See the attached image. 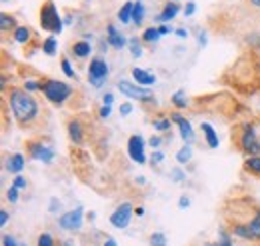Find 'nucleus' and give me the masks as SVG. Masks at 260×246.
Masks as SVG:
<instances>
[{
  "instance_id": "obj_1",
  "label": "nucleus",
  "mask_w": 260,
  "mask_h": 246,
  "mask_svg": "<svg viewBox=\"0 0 260 246\" xmlns=\"http://www.w3.org/2000/svg\"><path fill=\"white\" fill-rule=\"evenodd\" d=\"M8 102H10V110L14 114V118L20 124L32 122L38 116V102L34 100L28 90L22 88H10L8 94Z\"/></svg>"
},
{
  "instance_id": "obj_2",
  "label": "nucleus",
  "mask_w": 260,
  "mask_h": 246,
  "mask_svg": "<svg viewBox=\"0 0 260 246\" xmlns=\"http://www.w3.org/2000/svg\"><path fill=\"white\" fill-rule=\"evenodd\" d=\"M40 90L44 93L46 100H50L52 104H64L74 93L70 84H66L62 80H54V78H46L44 82H40Z\"/></svg>"
},
{
  "instance_id": "obj_3",
  "label": "nucleus",
  "mask_w": 260,
  "mask_h": 246,
  "mask_svg": "<svg viewBox=\"0 0 260 246\" xmlns=\"http://www.w3.org/2000/svg\"><path fill=\"white\" fill-rule=\"evenodd\" d=\"M62 18L58 14V8L52 0H46L42 6H40V28L46 32H52V34H60L62 32Z\"/></svg>"
},
{
  "instance_id": "obj_4",
  "label": "nucleus",
  "mask_w": 260,
  "mask_h": 246,
  "mask_svg": "<svg viewBox=\"0 0 260 246\" xmlns=\"http://www.w3.org/2000/svg\"><path fill=\"white\" fill-rule=\"evenodd\" d=\"M118 90L122 93V96H128L132 100H140V102H152L154 100L152 90H148L146 86H140V84H132L130 80H120Z\"/></svg>"
},
{
  "instance_id": "obj_5",
  "label": "nucleus",
  "mask_w": 260,
  "mask_h": 246,
  "mask_svg": "<svg viewBox=\"0 0 260 246\" xmlns=\"http://www.w3.org/2000/svg\"><path fill=\"white\" fill-rule=\"evenodd\" d=\"M106 76H108V64L102 56H94L90 60L88 66V80L94 88H100L104 82H106Z\"/></svg>"
},
{
  "instance_id": "obj_6",
  "label": "nucleus",
  "mask_w": 260,
  "mask_h": 246,
  "mask_svg": "<svg viewBox=\"0 0 260 246\" xmlns=\"http://www.w3.org/2000/svg\"><path fill=\"white\" fill-rule=\"evenodd\" d=\"M240 146L244 152H248L250 156H258L260 154V140L256 138V130L254 126H244L242 136H240Z\"/></svg>"
},
{
  "instance_id": "obj_7",
  "label": "nucleus",
  "mask_w": 260,
  "mask_h": 246,
  "mask_svg": "<svg viewBox=\"0 0 260 246\" xmlns=\"http://www.w3.org/2000/svg\"><path fill=\"white\" fill-rule=\"evenodd\" d=\"M132 212H134V208H132V204H130V202H122V204H118V208H116V210L112 212V216H110V224H112L114 228H120V230L128 228Z\"/></svg>"
},
{
  "instance_id": "obj_8",
  "label": "nucleus",
  "mask_w": 260,
  "mask_h": 246,
  "mask_svg": "<svg viewBox=\"0 0 260 246\" xmlns=\"http://www.w3.org/2000/svg\"><path fill=\"white\" fill-rule=\"evenodd\" d=\"M28 154H30V158L38 160V162L50 164L54 160V156H56V150L52 146H48V144H42V142H30Z\"/></svg>"
},
{
  "instance_id": "obj_9",
  "label": "nucleus",
  "mask_w": 260,
  "mask_h": 246,
  "mask_svg": "<svg viewBox=\"0 0 260 246\" xmlns=\"http://www.w3.org/2000/svg\"><path fill=\"white\" fill-rule=\"evenodd\" d=\"M144 138L140 134H132L128 138V156L136 164H144L146 162V154H144Z\"/></svg>"
},
{
  "instance_id": "obj_10",
  "label": "nucleus",
  "mask_w": 260,
  "mask_h": 246,
  "mask_svg": "<svg viewBox=\"0 0 260 246\" xmlns=\"http://www.w3.org/2000/svg\"><path fill=\"white\" fill-rule=\"evenodd\" d=\"M82 214H84V210L78 206V208H74V210H70V212H66L58 218V224H60V228H64V230H80V226H82Z\"/></svg>"
},
{
  "instance_id": "obj_11",
  "label": "nucleus",
  "mask_w": 260,
  "mask_h": 246,
  "mask_svg": "<svg viewBox=\"0 0 260 246\" xmlns=\"http://www.w3.org/2000/svg\"><path fill=\"white\" fill-rule=\"evenodd\" d=\"M172 122L178 124V130H180V138L184 140V144H190L194 140V128L192 124L188 122L182 114H172Z\"/></svg>"
},
{
  "instance_id": "obj_12",
  "label": "nucleus",
  "mask_w": 260,
  "mask_h": 246,
  "mask_svg": "<svg viewBox=\"0 0 260 246\" xmlns=\"http://www.w3.org/2000/svg\"><path fill=\"white\" fill-rule=\"evenodd\" d=\"M182 8H180V4L176 2V0H172V2H166V6L162 8V12L156 16V22H160V24H166V22H170V20H174L176 16H178V12H180Z\"/></svg>"
},
{
  "instance_id": "obj_13",
  "label": "nucleus",
  "mask_w": 260,
  "mask_h": 246,
  "mask_svg": "<svg viewBox=\"0 0 260 246\" xmlns=\"http://www.w3.org/2000/svg\"><path fill=\"white\" fill-rule=\"evenodd\" d=\"M106 32H108V38H106V40H108V44H110L112 48L122 50V48L128 44V40H126L120 32L116 30V26H114V24H108V26H106Z\"/></svg>"
},
{
  "instance_id": "obj_14",
  "label": "nucleus",
  "mask_w": 260,
  "mask_h": 246,
  "mask_svg": "<svg viewBox=\"0 0 260 246\" xmlns=\"http://www.w3.org/2000/svg\"><path fill=\"white\" fill-rule=\"evenodd\" d=\"M22 168H24V154L14 152L6 158V170H8L10 174H20Z\"/></svg>"
},
{
  "instance_id": "obj_15",
  "label": "nucleus",
  "mask_w": 260,
  "mask_h": 246,
  "mask_svg": "<svg viewBox=\"0 0 260 246\" xmlns=\"http://www.w3.org/2000/svg\"><path fill=\"white\" fill-rule=\"evenodd\" d=\"M132 78L140 84V86H150L156 82V76L148 70H142V68H132Z\"/></svg>"
},
{
  "instance_id": "obj_16",
  "label": "nucleus",
  "mask_w": 260,
  "mask_h": 246,
  "mask_svg": "<svg viewBox=\"0 0 260 246\" xmlns=\"http://www.w3.org/2000/svg\"><path fill=\"white\" fill-rule=\"evenodd\" d=\"M200 128H202V134H204V138H206V144H208L210 148H218L220 140H218V134H216V130L212 128V124L202 122Z\"/></svg>"
},
{
  "instance_id": "obj_17",
  "label": "nucleus",
  "mask_w": 260,
  "mask_h": 246,
  "mask_svg": "<svg viewBox=\"0 0 260 246\" xmlns=\"http://www.w3.org/2000/svg\"><path fill=\"white\" fill-rule=\"evenodd\" d=\"M244 228H246V240H250V238L260 240V212H256L250 222H246Z\"/></svg>"
},
{
  "instance_id": "obj_18",
  "label": "nucleus",
  "mask_w": 260,
  "mask_h": 246,
  "mask_svg": "<svg viewBox=\"0 0 260 246\" xmlns=\"http://www.w3.org/2000/svg\"><path fill=\"white\" fill-rule=\"evenodd\" d=\"M68 136H70V140H72L74 144H80V142H82L84 132H82V124L78 122V120H70V122H68Z\"/></svg>"
},
{
  "instance_id": "obj_19",
  "label": "nucleus",
  "mask_w": 260,
  "mask_h": 246,
  "mask_svg": "<svg viewBox=\"0 0 260 246\" xmlns=\"http://www.w3.org/2000/svg\"><path fill=\"white\" fill-rule=\"evenodd\" d=\"M72 52H74V56H78V58H88L90 52H92V46H90L88 40H78V42L72 44Z\"/></svg>"
},
{
  "instance_id": "obj_20",
  "label": "nucleus",
  "mask_w": 260,
  "mask_h": 246,
  "mask_svg": "<svg viewBox=\"0 0 260 246\" xmlns=\"http://www.w3.org/2000/svg\"><path fill=\"white\" fill-rule=\"evenodd\" d=\"M132 10H134V2H124L122 6H120V10H118V14H116V18H118V22H122V24H128L132 22Z\"/></svg>"
},
{
  "instance_id": "obj_21",
  "label": "nucleus",
  "mask_w": 260,
  "mask_h": 246,
  "mask_svg": "<svg viewBox=\"0 0 260 246\" xmlns=\"http://www.w3.org/2000/svg\"><path fill=\"white\" fill-rule=\"evenodd\" d=\"M16 28H18V26H16L14 16H12V14L2 12V14H0V30H2V32H10V30L14 32Z\"/></svg>"
},
{
  "instance_id": "obj_22",
  "label": "nucleus",
  "mask_w": 260,
  "mask_h": 246,
  "mask_svg": "<svg viewBox=\"0 0 260 246\" xmlns=\"http://www.w3.org/2000/svg\"><path fill=\"white\" fill-rule=\"evenodd\" d=\"M144 22V4L140 0L134 2V10H132V24L134 26H142Z\"/></svg>"
},
{
  "instance_id": "obj_23",
  "label": "nucleus",
  "mask_w": 260,
  "mask_h": 246,
  "mask_svg": "<svg viewBox=\"0 0 260 246\" xmlns=\"http://www.w3.org/2000/svg\"><path fill=\"white\" fill-rule=\"evenodd\" d=\"M56 48H58L56 36H48V38L42 42V52H44L46 56H54V54H56Z\"/></svg>"
},
{
  "instance_id": "obj_24",
  "label": "nucleus",
  "mask_w": 260,
  "mask_h": 246,
  "mask_svg": "<svg viewBox=\"0 0 260 246\" xmlns=\"http://www.w3.org/2000/svg\"><path fill=\"white\" fill-rule=\"evenodd\" d=\"M192 160V146L190 144H184L178 152H176V162L182 166V164H188Z\"/></svg>"
},
{
  "instance_id": "obj_25",
  "label": "nucleus",
  "mask_w": 260,
  "mask_h": 246,
  "mask_svg": "<svg viewBox=\"0 0 260 246\" xmlns=\"http://www.w3.org/2000/svg\"><path fill=\"white\" fill-rule=\"evenodd\" d=\"M30 38H32V30L26 28V26H18V28L14 30V40H16L18 44H26Z\"/></svg>"
},
{
  "instance_id": "obj_26",
  "label": "nucleus",
  "mask_w": 260,
  "mask_h": 246,
  "mask_svg": "<svg viewBox=\"0 0 260 246\" xmlns=\"http://www.w3.org/2000/svg\"><path fill=\"white\" fill-rule=\"evenodd\" d=\"M172 104L176 106V108H186L188 106V98H186V94H184V90H176V93L172 94Z\"/></svg>"
},
{
  "instance_id": "obj_27",
  "label": "nucleus",
  "mask_w": 260,
  "mask_h": 246,
  "mask_svg": "<svg viewBox=\"0 0 260 246\" xmlns=\"http://www.w3.org/2000/svg\"><path fill=\"white\" fill-rule=\"evenodd\" d=\"M244 168L252 174H260V154L258 156H250L246 162H244Z\"/></svg>"
},
{
  "instance_id": "obj_28",
  "label": "nucleus",
  "mask_w": 260,
  "mask_h": 246,
  "mask_svg": "<svg viewBox=\"0 0 260 246\" xmlns=\"http://www.w3.org/2000/svg\"><path fill=\"white\" fill-rule=\"evenodd\" d=\"M160 38V32H158V26H150L142 32V40L144 42H156Z\"/></svg>"
},
{
  "instance_id": "obj_29",
  "label": "nucleus",
  "mask_w": 260,
  "mask_h": 246,
  "mask_svg": "<svg viewBox=\"0 0 260 246\" xmlns=\"http://www.w3.org/2000/svg\"><path fill=\"white\" fill-rule=\"evenodd\" d=\"M170 124H172V118H156L152 126H154V130H158V132H166V130H170Z\"/></svg>"
},
{
  "instance_id": "obj_30",
  "label": "nucleus",
  "mask_w": 260,
  "mask_h": 246,
  "mask_svg": "<svg viewBox=\"0 0 260 246\" xmlns=\"http://www.w3.org/2000/svg\"><path fill=\"white\" fill-rule=\"evenodd\" d=\"M128 44H130V54H132L134 58H140V56H142V46H140L138 38H130Z\"/></svg>"
},
{
  "instance_id": "obj_31",
  "label": "nucleus",
  "mask_w": 260,
  "mask_h": 246,
  "mask_svg": "<svg viewBox=\"0 0 260 246\" xmlns=\"http://www.w3.org/2000/svg\"><path fill=\"white\" fill-rule=\"evenodd\" d=\"M60 64H62V72H64L68 78H76V72H74L72 64H70V60H68L66 56H62V58H60Z\"/></svg>"
},
{
  "instance_id": "obj_32",
  "label": "nucleus",
  "mask_w": 260,
  "mask_h": 246,
  "mask_svg": "<svg viewBox=\"0 0 260 246\" xmlns=\"http://www.w3.org/2000/svg\"><path fill=\"white\" fill-rule=\"evenodd\" d=\"M150 246H166V236L162 232H154L150 236Z\"/></svg>"
},
{
  "instance_id": "obj_33",
  "label": "nucleus",
  "mask_w": 260,
  "mask_h": 246,
  "mask_svg": "<svg viewBox=\"0 0 260 246\" xmlns=\"http://www.w3.org/2000/svg\"><path fill=\"white\" fill-rule=\"evenodd\" d=\"M170 178H172L174 182H184L186 174H184L180 168H172V170H170Z\"/></svg>"
},
{
  "instance_id": "obj_34",
  "label": "nucleus",
  "mask_w": 260,
  "mask_h": 246,
  "mask_svg": "<svg viewBox=\"0 0 260 246\" xmlns=\"http://www.w3.org/2000/svg\"><path fill=\"white\" fill-rule=\"evenodd\" d=\"M18 190H20V188H16L14 184L6 190V198H8L12 204H14V202H18Z\"/></svg>"
},
{
  "instance_id": "obj_35",
  "label": "nucleus",
  "mask_w": 260,
  "mask_h": 246,
  "mask_svg": "<svg viewBox=\"0 0 260 246\" xmlns=\"http://www.w3.org/2000/svg\"><path fill=\"white\" fill-rule=\"evenodd\" d=\"M36 246H54V238H52L50 234H46V232H44V234H40V236H38V244Z\"/></svg>"
},
{
  "instance_id": "obj_36",
  "label": "nucleus",
  "mask_w": 260,
  "mask_h": 246,
  "mask_svg": "<svg viewBox=\"0 0 260 246\" xmlns=\"http://www.w3.org/2000/svg\"><path fill=\"white\" fill-rule=\"evenodd\" d=\"M208 246H232V240L228 238L224 230H220V240H216L214 244H208Z\"/></svg>"
},
{
  "instance_id": "obj_37",
  "label": "nucleus",
  "mask_w": 260,
  "mask_h": 246,
  "mask_svg": "<svg viewBox=\"0 0 260 246\" xmlns=\"http://www.w3.org/2000/svg\"><path fill=\"white\" fill-rule=\"evenodd\" d=\"M182 12H184V16H192V14L196 12V2L188 0V2H186V6L182 8Z\"/></svg>"
},
{
  "instance_id": "obj_38",
  "label": "nucleus",
  "mask_w": 260,
  "mask_h": 246,
  "mask_svg": "<svg viewBox=\"0 0 260 246\" xmlns=\"http://www.w3.org/2000/svg\"><path fill=\"white\" fill-rule=\"evenodd\" d=\"M162 160H164V154L160 152V150H154V152H152V158H150V162H152L154 166L162 164Z\"/></svg>"
},
{
  "instance_id": "obj_39",
  "label": "nucleus",
  "mask_w": 260,
  "mask_h": 246,
  "mask_svg": "<svg viewBox=\"0 0 260 246\" xmlns=\"http://www.w3.org/2000/svg\"><path fill=\"white\" fill-rule=\"evenodd\" d=\"M148 144L154 148V150H158L160 146H162V138L160 136H150V140H148Z\"/></svg>"
},
{
  "instance_id": "obj_40",
  "label": "nucleus",
  "mask_w": 260,
  "mask_h": 246,
  "mask_svg": "<svg viewBox=\"0 0 260 246\" xmlns=\"http://www.w3.org/2000/svg\"><path fill=\"white\" fill-rule=\"evenodd\" d=\"M24 90H28V93H36V90H40V84H38V82H34V80H26Z\"/></svg>"
},
{
  "instance_id": "obj_41",
  "label": "nucleus",
  "mask_w": 260,
  "mask_h": 246,
  "mask_svg": "<svg viewBox=\"0 0 260 246\" xmlns=\"http://www.w3.org/2000/svg\"><path fill=\"white\" fill-rule=\"evenodd\" d=\"M188 206H190V198H188V196H180V198H178V208H180V210H186Z\"/></svg>"
},
{
  "instance_id": "obj_42",
  "label": "nucleus",
  "mask_w": 260,
  "mask_h": 246,
  "mask_svg": "<svg viewBox=\"0 0 260 246\" xmlns=\"http://www.w3.org/2000/svg\"><path fill=\"white\" fill-rule=\"evenodd\" d=\"M130 112H132V104H130V102L120 104V116H122V118H124V116H128Z\"/></svg>"
},
{
  "instance_id": "obj_43",
  "label": "nucleus",
  "mask_w": 260,
  "mask_h": 246,
  "mask_svg": "<svg viewBox=\"0 0 260 246\" xmlns=\"http://www.w3.org/2000/svg\"><path fill=\"white\" fill-rule=\"evenodd\" d=\"M12 184L16 186V188H26L28 182H26V178H24V176H20V174H18V176H14V182H12Z\"/></svg>"
},
{
  "instance_id": "obj_44",
  "label": "nucleus",
  "mask_w": 260,
  "mask_h": 246,
  "mask_svg": "<svg viewBox=\"0 0 260 246\" xmlns=\"http://www.w3.org/2000/svg\"><path fill=\"white\" fill-rule=\"evenodd\" d=\"M2 242H4V246H20V244H16V238L10 236V234H4V236H2Z\"/></svg>"
},
{
  "instance_id": "obj_45",
  "label": "nucleus",
  "mask_w": 260,
  "mask_h": 246,
  "mask_svg": "<svg viewBox=\"0 0 260 246\" xmlns=\"http://www.w3.org/2000/svg\"><path fill=\"white\" fill-rule=\"evenodd\" d=\"M48 210H50L52 214H54V212H58V210H60V200H58V198H52V200H50V208H48Z\"/></svg>"
},
{
  "instance_id": "obj_46",
  "label": "nucleus",
  "mask_w": 260,
  "mask_h": 246,
  "mask_svg": "<svg viewBox=\"0 0 260 246\" xmlns=\"http://www.w3.org/2000/svg\"><path fill=\"white\" fill-rule=\"evenodd\" d=\"M112 102H114V94H112V93H106L104 96H102V104L112 106Z\"/></svg>"
},
{
  "instance_id": "obj_47",
  "label": "nucleus",
  "mask_w": 260,
  "mask_h": 246,
  "mask_svg": "<svg viewBox=\"0 0 260 246\" xmlns=\"http://www.w3.org/2000/svg\"><path fill=\"white\" fill-rule=\"evenodd\" d=\"M110 112H112V108H110L108 104H102V108H100V116H102V118H108Z\"/></svg>"
},
{
  "instance_id": "obj_48",
  "label": "nucleus",
  "mask_w": 260,
  "mask_h": 246,
  "mask_svg": "<svg viewBox=\"0 0 260 246\" xmlns=\"http://www.w3.org/2000/svg\"><path fill=\"white\" fill-rule=\"evenodd\" d=\"M158 32H160V36H166V34L172 32V28H170L168 24H160V26H158Z\"/></svg>"
},
{
  "instance_id": "obj_49",
  "label": "nucleus",
  "mask_w": 260,
  "mask_h": 246,
  "mask_svg": "<svg viewBox=\"0 0 260 246\" xmlns=\"http://www.w3.org/2000/svg\"><path fill=\"white\" fill-rule=\"evenodd\" d=\"M198 44H200V48H202V46H206V32L204 30L198 34Z\"/></svg>"
},
{
  "instance_id": "obj_50",
  "label": "nucleus",
  "mask_w": 260,
  "mask_h": 246,
  "mask_svg": "<svg viewBox=\"0 0 260 246\" xmlns=\"http://www.w3.org/2000/svg\"><path fill=\"white\" fill-rule=\"evenodd\" d=\"M6 222H8V212L2 210V212H0V226H6Z\"/></svg>"
},
{
  "instance_id": "obj_51",
  "label": "nucleus",
  "mask_w": 260,
  "mask_h": 246,
  "mask_svg": "<svg viewBox=\"0 0 260 246\" xmlns=\"http://www.w3.org/2000/svg\"><path fill=\"white\" fill-rule=\"evenodd\" d=\"M174 32H176L178 38H188V30H186V28H178V30H174Z\"/></svg>"
},
{
  "instance_id": "obj_52",
  "label": "nucleus",
  "mask_w": 260,
  "mask_h": 246,
  "mask_svg": "<svg viewBox=\"0 0 260 246\" xmlns=\"http://www.w3.org/2000/svg\"><path fill=\"white\" fill-rule=\"evenodd\" d=\"M134 214H136V216H142V214H144V208H142V206H138V208H134Z\"/></svg>"
},
{
  "instance_id": "obj_53",
  "label": "nucleus",
  "mask_w": 260,
  "mask_h": 246,
  "mask_svg": "<svg viewBox=\"0 0 260 246\" xmlns=\"http://www.w3.org/2000/svg\"><path fill=\"white\" fill-rule=\"evenodd\" d=\"M64 24H66V26H70V24H72V16H66V18H64Z\"/></svg>"
},
{
  "instance_id": "obj_54",
  "label": "nucleus",
  "mask_w": 260,
  "mask_h": 246,
  "mask_svg": "<svg viewBox=\"0 0 260 246\" xmlns=\"http://www.w3.org/2000/svg\"><path fill=\"white\" fill-rule=\"evenodd\" d=\"M104 246H116V242H114L112 238H108V240H106V244H104Z\"/></svg>"
},
{
  "instance_id": "obj_55",
  "label": "nucleus",
  "mask_w": 260,
  "mask_h": 246,
  "mask_svg": "<svg viewBox=\"0 0 260 246\" xmlns=\"http://www.w3.org/2000/svg\"><path fill=\"white\" fill-rule=\"evenodd\" d=\"M250 4L256 6V8H260V0H250Z\"/></svg>"
},
{
  "instance_id": "obj_56",
  "label": "nucleus",
  "mask_w": 260,
  "mask_h": 246,
  "mask_svg": "<svg viewBox=\"0 0 260 246\" xmlns=\"http://www.w3.org/2000/svg\"><path fill=\"white\" fill-rule=\"evenodd\" d=\"M64 246H74L72 242H64Z\"/></svg>"
},
{
  "instance_id": "obj_57",
  "label": "nucleus",
  "mask_w": 260,
  "mask_h": 246,
  "mask_svg": "<svg viewBox=\"0 0 260 246\" xmlns=\"http://www.w3.org/2000/svg\"><path fill=\"white\" fill-rule=\"evenodd\" d=\"M2 2H4V4H6V2H10V0H2Z\"/></svg>"
}]
</instances>
